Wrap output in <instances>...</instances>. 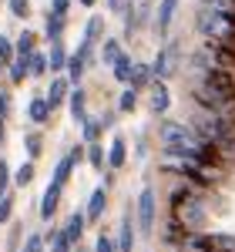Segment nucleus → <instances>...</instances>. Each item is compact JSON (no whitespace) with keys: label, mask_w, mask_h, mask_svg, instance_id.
<instances>
[{"label":"nucleus","mask_w":235,"mask_h":252,"mask_svg":"<svg viewBox=\"0 0 235 252\" xmlns=\"http://www.w3.org/2000/svg\"><path fill=\"white\" fill-rule=\"evenodd\" d=\"M195 131H198V138H202L205 145H212V148H225V152L232 155V148H235V125L225 115H202L195 121Z\"/></svg>","instance_id":"nucleus-1"},{"label":"nucleus","mask_w":235,"mask_h":252,"mask_svg":"<svg viewBox=\"0 0 235 252\" xmlns=\"http://www.w3.org/2000/svg\"><path fill=\"white\" fill-rule=\"evenodd\" d=\"M198 31L205 34V40H218V44H235V14H222L202 3L198 10Z\"/></svg>","instance_id":"nucleus-2"},{"label":"nucleus","mask_w":235,"mask_h":252,"mask_svg":"<svg viewBox=\"0 0 235 252\" xmlns=\"http://www.w3.org/2000/svg\"><path fill=\"white\" fill-rule=\"evenodd\" d=\"M208 67H218V71H229L235 74V51L232 44H218V40H205L192 58V71H208Z\"/></svg>","instance_id":"nucleus-3"},{"label":"nucleus","mask_w":235,"mask_h":252,"mask_svg":"<svg viewBox=\"0 0 235 252\" xmlns=\"http://www.w3.org/2000/svg\"><path fill=\"white\" fill-rule=\"evenodd\" d=\"M195 97H198V104H202V108H208L212 115H225V111H229V104H232V97L218 94L215 88H208L205 81L195 84Z\"/></svg>","instance_id":"nucleus-4"},{"label":"nucleus","mask_w":235,"mask_h":252,"mask_svg":"<svg viewBox=\"0 0 235 252\" xmlns=\"http://www.w3.org/2000/svg\"><path fill=\"white\" fill-rule=\"evenodd\" d=\"M138 225H141V232L155 229V192L151 189H141L138 195Z\"/></svg>","instance_id":"nucleus-5"},{"label":"nucleus","mask_w":235,"mask_h":252,"mask_svg":"<svg viewBox=\"0 0 235 252\" xmlns=\"http://www.w3.org/2000/svg\"><path fill=\"white\" fill-rule=\"evenodd\" d=\"M202 78H205V84H208V88H215L218 94H225V97H232V101H235V78L229 74V71L208 67V71H202Z\"/></svg>","instance_id":"nucleus-6"},{"label":"nucleus","mask_w":235,"mask_h":252,"mask_svg":"<svg viewBox=\"0 0 235 252\" xmlns=\"http://www.w3.org/2000/svg\"><path fill=\"white\" fill-rule=\"evenodd\" d=\"M175 212H178V219L185 222V229H195V225H202V219H205V212H202V205H198L192 195L185 192V205L178 202L175 205Z\"/></svg>","instance_id":"nucleus-7"},{"label":"nucleus","mask_w":235,"mask_h":252,"mask_svg":"<svg viewBox=\"0 0 235 252\" xmlns=\"http://www.w3.org/2000/svg\"><path fill=\"white\" fill-rule=\"evenodd\" d=\"M198 249L202 252H235V239L232 235H205V239H198Z\"/></svg>","instance_id":"nucleus-8"},{"label":"nucleus","mask_w":235,"mask_h":252,"mask_svg":"<svg viewBox=\"0 0 235 252\" xmlns=\"http://www.w3.org/2000/svg\"><path fill=\"white\" fill-rule=\"evenodd\" d=\"M175 64H178V58H175V47H165L161 54H158V61H155V71L158 78H168V74H175Z\"/></svg>","instance_id":"nucleus-9"},{"label":"nucleus","mask_w":235,"mask_h":252,"mask_svg":"<svg viewBox=\"0 0 235 252\" xmlns=\"http://www.w3.org/2000/svg\"><path fill=\"white\" fill-rule=\"evenodd\" d=\"M81 155V148H74V152H71V155H64L58 161V172H54V185H60V189H64V182H67V175H71V165H74V158Z\"/></svg>","instance_id":"nucleus-10"},{"label":"nucleus","mask_w":235,"mask_h":252,"mask_svg":"<svg viewBox=\"0 0 235 252\" xmlns=\"http://www.w3.org/2000/svg\"><path fill=\"white\" fill-rule=\"evenodd\" d=\"M64 97H67V81L54 78V81H51V91H47V104H51V108H58Z\"/></svg>","instance_id":"nucleus-11"},{"label":"nucleus","mask_w":235,"mask_h":252,"mask_svg":"<svg viewBox=\"0 0 235 252\" xmlns=\"http://www.w3.org/2000/svg\"><path fill=\"white\" fill-rule=\"evenodd\" d=\"M58 198H60V185H51V189L44 192V205H40V215H44V219H51V215H54Z\"/></svg>","instance_id":"nucleus-12"},{"label":"nucleus","mask_w":235,"mask_h":252,"mask_svg":"<svg viewBox=\"0 0 235 252\" xmlns=\"http://www.w3.org/2000/svg\"><path fill=\"white\" fill-rule=\"evenodd\" d=\"M175 7H178V0H161V7H158V31H168V24L175 17Z\"/></svg>","instance_id":"nucleus-13"},{"label":"nucleus","mask_w":235,"mask_h":252,"mask_svg":"<svg viewBox=\"0 0 235 252\" xmlns=\"http://www.w3.org/2000/svg\"><path fill=\"white\" fill-rule=\"evenodd\" d=\"M104 202H108L104 189H94L91 202H88V219H101V212H104Z\"/></svg>","instance_id":"nucleus-14"},{"label":"nucleus","mask_w":235,"mask_h":252,"mask_svg":"<svg viewBox=\"0 0 235 252\" xmlns=\"http://www.w3.org/2000/svg\"><path fill=\"white\" fill-rule=\"evenodd\" d=\"M151 111H168V88L165 84H155V91H151Z\"/></svg>","instance_id":"nucleus-15"},{"label":"nucleus","mask_w":235,"mask_h":252,"mask_svg":"<svg viewBox=\"0 0 235 252\" xmlns=\"http://www.w3.org/2000/svg\"><path fill=\"white\" fill-rule=\"evenodd\" d=\"M81 232H84V215H71V222H67V229H64V239H67V242H78Z\"/></svg>","instance_id":"nucleus-16"},{"label":"nucleus","mask_w":235,"mask_h":252,"mask_svg":"<svg viewBox=\"0 0 235 252\" xmlns=\"http://www.w3.org/2000/svg\"><path fill=\"white\" fill-rule=\"evenodd\" d=\"M108 165H111V168H121V165H124V138H115V141H111Z\"/></svg>","instance_id":"nucleus-17"},{"label":"nucleus","mask_w":235,"mask_h":252,"mask_svg":"<svg viewBox=\"0 0 235 252\" xmlns=\"http://www.w3.org/2000/svg\"><path fill=\"white\" fill-rule=\"evenodd\" d=\"M131 58H124V54H118V61H115V78L118 81H131Z\"/></svg>","instance_id":"nucleus-18"},{"label":"nucleus","mask_w":235,"mask_h":252,"mask_svg":"<svg viewBox=\"0 0 235 252\" xmlns=\"http://www.w3.org/2000/svg\"><path fill=\"white\" fill-rule=\"evenodd\" d=\"M47 115H51V104H47V97H34V104H30V118H34V121H44Z\"/></svg>","instance_id":"nucleus-19"},{"label":"nucleus","mask_w":235,"mask_h":252,"mask_svg":"<svg viewBox=\"0 0 235 252\" xmlns=\"http://www.w3.org/2000/svg\"><path fill=\"white\" fill-rule=\"evenodd\" d=\"M30 51H34V34H30V31H24L20 40H17V54H20V58H30Z\"/></svg>","instance_id":"nucleus-20"},{"label":"nucleus","mask_w":235,"mask_h":252,"mask_svg":"<svg viewBox=\"0 0 235 252\" xmlns=\"http://www.w3.org/2000/svg\"><path fill=\"white\" fill-rule=\"evenodd\" d=\"M71 115H74V121H84V91L71 94Z\"/></svg>","instance_id":"nucleus-21"},{"label":"nucleus","mask_w":235,"mask_h":252,"mask_svg":"<svg viewBox=\"0 0 235 252\" xmlns=\"http://www.w3.org/2000/svg\"><path fill=\"white\" fill-rule=\"evenodd\" d=\"M60 17H64V14H51V17H47V37H54V40L60 37V31H64V20Z\"/></svg>","instance_id":"nucleus-22"},{"label":"nucleus","mask_w":235,"mask_h":252,"mask_svg":"<svg viewBox=\"0 0 235 252\" xmlns=\"http://www.w3.org/2000/svg\"><path fill=\"white\" fill-rule=\"evenodd\" d=\"M118 54H121V51H118V40H104L101 61H104V64H115V61H118Z\"/></svg>","instance_id":"nucleus-23"},{"label":"nucleus","mask_w":235,"mask_h":252,"mask_svg":"<svg viewBox=\"0 0 235 252\" xmlns=\"http://www.w3.org/2000/svg\"><path fill=\"white\" fill-rule=\"evenodd\" d=\"M101 125H104V121H98V118H84V135H88V141H94V138H98Z\"/></svg>","instance_id":"nucleus-24"},{"label":"nucleus","mask_w":235,"mask_h":252,"mask_svg":"<svg viewBox=\"0 0 235 252\" xmlns=\"http://www.w3.org/2000/svg\"><path fill=\"white\" fill-rule=\"evenodd\" d=\"M121 252H131V215L121 225Z\"/></svg>","instance_id":"nucleus-25"},{"label":"nucleus","mask_w":235,"mask_h":252,"mask_svg":"<svg viewBox=\"0 0 235 252\" xmlns=\"http://www.w3.org/2000/svg\"><path fill=\"white\" fill-rule=\"evenodd\" d=\"M205 7L222 10V14H235V0H205Z\"/></svg>","instance_id":"nucleus-26"},{"label":"nucleus","mask_w":235,"mask_h":252,"mask_svg":"<svg viewBox=\"0 0 235 252\" xmlns=\"http://www.w3.org/2000/svg\"><path fill=\"white\" fill-rule=\"evenodd\" d=\"M67 61H64V51H60V44H54L51 47V71H60Z\"/></svg>","instance_id":"nucleus-27"},{"label":"nucleus","mask_w":235,"mask_h":252,"mask_svg":"<svg viewBox=\"0 0 235 252\" xmlns=\"http://www.w3.org/2000/svg\"><path fill=\"white\" fill-rule=\"evenodd\" d=\"M44 67H47V61L40 58H27V74H44Z\"/></svg>","instance_id":"nucleus-28"},{"label":"nucleus","mask_w":235,"mask_h":252,"mask_svg":"<svg viewBox=\"0 0 235 252\" xmlns=\"http://www.w3.org/2000/svg\"><path fill=\"white\" fill-rule=\"evenodd\" d=\"M24 74H27V58H17V64L10 67V78H14V81H24Z\"/></svg>","instance_id":"nucleus-29"},{"label":"nucleus","mask_w":235,"mask_h":252,"mask_svg":"<svg viewBox=\"0 0 235 252\" xmlns=\"http://www.w3.org/2000/svg\"><path fill=\"white\" fill-rule=\"evenodd\" d=\"M98 34H101V17H91V24H88V40L84 44H94Z\"/></svg>","instance_id":"nucleus-30"},{"label":"nucleus","mask_w":235,"mask_h":252,"mask_svg":"<svg viewBox=\"0 0 235 252\" xmlns=\"http://www.w3.org/2000/svg\"><path fill=\"white\" fill-rule=\"evenodd\" d=\"M135 88H128V91H124V94H121V111H131V108H135Z\"/></svg>","instance_id":"nucleus-31"},{"label":"nucleus","mask_w":235,"mask_h":252,"mask_svg":"<svg viewBox=\"0 0 235 252\" xmlns=\"http://www.w3.org/2000/svg\"><path fill=\"white\" fill-rule=\"evenodd\" d=\"M30 178H34V168H30V165H24V168L17 172V185H27Z\"/></svg>","instance_id":"nucleus-32"},{"label":"nucleus","mask_w":235,"mask_h":252,"mask_svg":"<svg viewBox=\"0 0 235 252\" xmlns=\"http://www.w3.org/2000/svg\"><path fill=\"white\" fill-rule=\"evenodd\" d=\"M91 165H94V168H104V155H101V148H98V145L91 148Z\"/></svg>","instance_id":"nucleus-33"},{"label":"nucleus","mask_w":235,"mask_h":252,"mask_svg":"<svg viewBox=\"0 0 235 252\" xmlns=\"http://www.w3.org/2000/svg\"><path fill=\"white\" fill-rule=\"evenodd\" d=\"M3 61H10V40L7 37H0V64Z\"/></svg>","instance_id":"nucleus-34"},{"label":"nucleus","mask_w":235,"mask_h":252,"mask_svg":"<svg viewBox=\"0 0 235 252\" xmlns=\"http://www.w3.org/2000/svg\"><path fill=\"white\" fill-rule=\"evenodd\" d=\"M10 10H14L17 17H24V14H27V0H10Z\"/></svg>","instance_id":"nucleus-35"},{"label":"nucleus","mask_w":235,"mask_h":252,"mask_svg":"<svg viewBox=\"0 0 235 252\" xmlns=\"http://www.w3.org/2000/svg\"><path fill=\"white\" fill-rule=\"evenodd\" d=\"M24 252H40V235H30L27 246H24Z\"/></svg>","instance_id":"nucleus-36"},{"label":"nucleus","mask_w":235,"mask_h":252,"mask_svg":"<svg viewBox=\"0 0 235 252\" xmlns=\"http://www.w3.org/2000/svg\"><path fill=\"white\" fill-rule=\"evenodd\" d=\"M98 252H115V246H111L108 235H101V239H98Z\"/></svg>","instance_id":"nucleus-37"},{"label":"nucleus","mask_w":235,"mask_h":252,"mask_svg":"<svg viewBox=\"0 0 235 252\" xmlns=\"http://www.w3.org/2000/svg\"><path fill=\"white\" fill-rule=\"evenodd\" d=\"M27 148H30V155H37V148H40V138H37V135H27Z\"/></svg>","instance_id":"nucleus-38"},{"label":"nucleus","mask_w":235,"mask_h":252,"mask_svg":"<svg viewBox=\"0 0 235 252\" xmlns=\"http://www.w3.org/2000/svg\"><path fill=\"white\" fill-rule=\"evenodd\" d=\"M67 246H71V242H67L64 235H58V239H54V252H67Z\"/></svg>","instance_id":"nucleus-39"},{"label":"nucleus","mask_w":235,"mask_h":252,"mask_svg":"<svg viewBox=\"0 0 235 252\" xmlns=\"http://www.w3.org/2000/svg\"><path fill=\"white\" fill-rule=\"evenodd\" d=\"M10 215V198H0V222Z\"/></svg>","instance_id":"nucleus-40"},{"label":"nucleus","mask_w":235,"mask_h":252,"mask_svg":"<svg viewBox=\"0 0 235 252\" xmlns=\"http://www.w3.org/2000/svg\"><path fill=\"white\" fill-rule=\"evenodd\" d=\"M3 185H7V165L0 161V192H3Z\"/></svg>","instance_id":"nucleus-41"},{"label":"nucleus","mask_w":235,"mask_h":252,"mask_svg":"<svg viewBox=\"0 0 235 252\" xmlns=\"http://www.w3.org/2000/svg\"><path fill=\"white\" fill-rule=\"evenodd\" d=\"M67 10V0H54V14H64Z\"/></svg>","instance_id":"nucleus-42"},{"label":"nucleus","mask_w":235,"mask_h":252,"mask_svg":"<svg viewBox=\"0 0 235 252\" xmlns=\"http://www.w3.org/2000/svg\"><path fill=\"white\" fill-rule=\"evenodd\" d=\"M81 3H84V7H91V3H94V0H81Z\"/></svg>","instance_id":"nucleus-43"},{"label":"nucleus","mask_w":235,"mask_h":252,"mask_svg":"<svg viewBox=\"0 0 235 252\" xmlns=\"http://www.w3.org/2000/svg\"><path fill=\"white\" fill-rule=\"evenodd\" d=\"M0 67H3V64H0Z\"/></svg>","instance_id":"nucleus-44"}]
</instances>
